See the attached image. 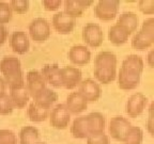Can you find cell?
Returning a JSON list of instances; mask_svg holds the SVG:
<instances>
[{"mask_svg":"<svg viewBox=\"0 0 154 144\" xmlns=\"http://www.w3.org/2000/svg\"><path fill=\"white\" fill-rule=\"evenodd\" d=\"M9 4L12 12L16 14H25L28 12L29 7H30V2L28 0H12Z\"/></svg>","mask_w":154,"mask_h":144,"instance_id":"obj_32","label":"cell"},{"mask_svg":"<svg viewBox=\"0 0 154 144\" xmlns=\"http://www.w3.org/2000/svg\"><path fill=\"white\" fill-rule=\"evenodd\" d=\"M82 70L74 66H65L60 68L61 84L66 90H73L79 86L82 81Z\"/></svg>","mask_w":154,"mask_h":144,"instance_id":"obj_8","label":"cell"},{"mask_svg":"<svg viewBox=\"0 0 154 144\" xmlns=\"http://www.w3.org/2000/svg\"><path fill=\"white\" fill-rule=\"evenodd\" d=\"M87 126H88V132L90 136L104 134L105 130V116L100 112H91L86 115Z\"/></svg>","mask_w":154,"mask_h":144,"instance_id":"obj_15","label":"cell"},{"mask_svg":"<svg viewBox=\"0 0 154 144\" xmlns=\"http://www.w3.org/2000/svg\"><path fill=\"white\" fill-rule=\"evenodd\" d=\"M7 91V84H5V80L1 76H0V95H2V94L5 93Z\"/></svg>","mask_w":154,"mask_h":144,"instance_id":"obj_42","label":"cell"},{"mask_svg":"<svg viewBox=\"0 0 154 144\" xmlns=\"http://www.w3.org/2000/svg\"><path fill=\"white\" fill-rule=\"evenodd\" d=\"M119 7L118 0H100L94 8V14L102 22H110L118 15Z\"/></svg>","mask_w":154,"mask_h":144,"instance_id":"obj_2","label":"cell"},{"mask_svg":"<svg viewBox=\"0 0 154 144\" xmlns=\"http://www.w3.org/2000/svg\"><path fill=\"white\" fill-rule=\"evenodd\" d=\"M141 75L137 72L121 67L118 73V86L124 91H131L136 89L140 83Z\"/></svg>","mask_w":154,"mask_h":144,"instance_id":"obj_9","label":"cell"},{"mask_svg":"<svg viewBox=\"0 0 154 144\" xmlns=\"http://www.w3.org/2000/svg\"><path fill=\"white\" fill-rule=\"evenodd\" d=\"M140 12L146 15L154 14V0H140L138 2Z\"/></svg>","mask_w":154,"mask_h":144,"instance_id":"obj_35","label":"cell"},{"mask_svg":"<svg viewBox=\"0 0 154 144\" xmlns=\"http://www.w3.org/2000/svg\"><path fill=\"white\" fill-rule=\"evenodd\" d=\"M153 108L154 105L151 104L149 108V118H148V122H147V129L149 131V134H151L152 137L154 136V121H153Z\"/></svg>","mask_w":154,"mask_h":144,"instance_id":"obj_39","label":"cell"},{"mask_svg":"<svg viewBox=\"0 0 154 144\" xmlns=\"http://www.w3.org/2000/svg\"><path fill=\"white\" fill-rule=\"evenodd\" d=\"M130 32L122 26L119 25H113L110 27L108 31V38L111 44L116 46H120L125 44L128 41V36H130Z\"/></svg>","mask_w":154,"mask_h":144,"instance_id":"obj_20","label":"cell"},{"mask_svg":"<svg viewBox=\"0 0 154 144\" xmlns=\"http://www.w3.org/2000/svg\"><path fill=\"white\" fill-rule=\"evenodd\" d=\"M94 77L100 83L108 84L112 82L117 77V72L116 68H94Z\"/></svg>","mask_w":154,"mask_h":144,"instance_id":"obj_29","label":"cell"},{"mask_svg":"<svg viewBox=\"0 0 154 144\" xmlns=\"http://www.w3.org/2000/svg\"><path fill=\"white\" fill-rule=\"evenodd\" d=\"M87 144H110V140L105 134H95L87 138Z\"/></svg>","mask_w":154,"mask_h":144,"instance_id":"obj_36","label":"cell"},{"mask_svg":"<svg viewBox=\"0 0 154 144\" xmlns=\"http://www.w3.org/2000/svg\"><path fill=\"white\" fill-rule=\"evenodd\" d=\"M148 104V98L142 93H134L130 96L126 101L125 111L130 118H137L146 109Z\"/></svg>","mask_w":154,"mask_h":144,"instance_id":"obj_11","label":"cell"},{"mask_svg":"<svg viewBox=\"0 0 154 144\" xmlns=\"http://www.w3.org/2000/svg\"><path fill=\"white\" fill-rule=\"evenodd\" d=\"M143 140V131L140 127L132 126L125 134L123 144H141Z\"/></svg>","mask_w":154,"mask_h":144,"instance_id":"obj_30","label":"cell"},{"mask_svg":"<svg viewBox=\"0 0 154 144\" xmlns=\"http://www.w3.org/2000/svg\"><path fill=\"white\" fill-rule=\"evenodd\" d=\"M0 144H17L14 132L9 129H0Z\"/></svg>","mask_w":154,"mask_h":144,"instance_id":"obj_34","label":"cell"},{"mask_svg":"<svg viewBox=\"0 0 154 144\" xmlns=\"http://www.w3.org/2000/svg\"><path fill=\"white\" fill-rule=\"evenodd\" d=\"M154 43V35L148 34L143 31H138L132 38V47L138 51L147 50L152 47Z\"/></svg>","mask_w":154,"mask_h":144,"instance_id":"obj_19","label":"cell"},{"mask_svg":"<svg viewBox=\"0 0 154 144\" xmlns=\"http://www.w3.org/2000/svg\"><path fill=\"white\" fill-rule=\"evenodd\" d=\"M121 67L134 70V72H137L138 74L141 75L142 72H143L144 63L141 57H139L137 55H130L123 60L122 66Z\"/></svg>","mask_w":154,"mask_h":144,"instance_id":"obj_28","label":"cell"},{"mask_svg":"<svg viewBox=\"0 0 154 144\" xmlns=\"http://www.w3.org/2000/svg\"><path fill=\"white\" fill-rule=\"evenodd\" d=\"M117 56L111 51H101L94 60V65L99 68H117Z\"/></svg>","mask_w":154,"mask_h":144,"instance_id":"obj_23","label":"cell"},{"mask_svg":"<svg viewBox=\"0 0 154 144\" xmlns=\"http://www.w3.org/2000/svg\"><path fill=\"white\" fill-rule=\"evenodd\" d=\"M53 27L59 34H70L76 26V19L66 13L58 12L53 17Z\"/></svg>","mask_w":154,"mask_h":144,"instance_id":"obj_10","label":"cell"},{"mask_svg":"<svg viewBox=\"0 0 154 144\" xmlns=\"http://www.w3.org/2000/svg\"><path fill=\"white\" fill-rule=\"evenodd\" d=\"M131 127L132 124L128 118H123L121 115H117L113 116L109 122V134L112 139L122 142Z\"/></svg>","mask_w":154,"mask_h":144,"instance_id":"obj_7","label":"cell"},{"mask_svg":"<svg viewBox=\"0 0 154 144\" xmlns=\"http://www.w3.org/2000/svg\"><path fill=\"white\" fill-rule=\"evenodd\" d=\"M41 75L45 80L46 84H51L54 88H61L60 67L58 64H46L41 70Z\"/></svg>","mask_w":154,"mask_h":144,"instance_id":"obj_18","label":"cell"},{"mask_svg":"<svg viewBox=\"0 0 154 144\" xmlns=\"http://www.w3.org/2000/svg\"><path fill=\"white\" fill-rule=\"evenodd\" d=\"M40 141V131L34 126H24L19 131V144H36Z\"/></svg>","mask_w":154,"mask_h":144,"instance_id":"obj_26","label":"cell"},{"mask_svg":"<svg viewBox=\"0 0 154 144\" xmlns=\"http://www.w3.org/2000/svg\"><path fill=\"white\" fill-rule=\"evenodd\" d=\"M71 121V113L66 109L65 105L58 104L49 112V122L56 129H65L67 128Z\"/></svg>","mask_w":154,"mask_h":144,"instance_id":"obj_4","label":"cell"},{"mask_svg":"<svg viewBox=\"0 0 154 144\" xmlns=\"http://www.w3.org/2000/svg\"><path fill=\"white\" fill-rule=\"evenodd\" d=\"M65 107L72 114H79L84 112L88 107V101L79 92H72L67 96L65 101Z\"/></svg>","mask_w":154,"mask_h":144,"instance_id":"obj_17","label":"cell"},{"mask_svg":"<svg viewBox=\"0 0 154 144\" xmlns=\"http://www.w3.org/2000/svg\"><path fill=\"white\" fill-rule=\"evenodd\" d=\"M117 25L122 26L130 32V34H132L137 30V27L139 25V18L134 12H124L119 16Z\"/></svg>","mask_w":154,"mask_h":144,"instance_id":"obj_24","label":"cell"},{"mask_svg":"<svg viewBox=\"0 0 154 144\" xmlns=\"http://www.w3.org/2000/svg\"><path fill=\"white\" fill-rule=\"evenodd\" d=\"M58 100V94L51 89L45 88L36 97L33 98V103L44 109H51V107Z\"/></svg>","mask_w":154,"mask_h":144,"instance_id":"obj_21","label":"cell"},{"mask_svg":"<svg viewBox=\"0 0 154 144\" xmlns=\"http://www.w3.org/2000/svg\"><path fill=\"white\" fill-rule=\"evenodd\" d=\"M8 38V30L3 25H0V46L5 43Z\"/></svg>","mask_w":154,"mask_h":144,"instance_id":"obj_40","label":"cell"},{"mask_svg":"<svg viewBox=\"0 0 154 144\" xmlns=\"http://www.w3.org/2000/svg\"><path fill=\"white\" fill-rule=\"evenodd\" d=\"M10 46L17 55H25L30 48V42L24 31H15L10 38Z\"/></svg>","mask_w":154,"mask_h":144,"instance_id":"obj_16","label":"cell"},{"mask_svg":"<svg viewBox=\"0 0 154 144\" xmlns=\"http://www.w3.org/2000/svg\"><path fill=\"white\" fill-rule=\"evenodd\" d=\"M0 72L3 75L2 78L10 90L25 86L24 73L18 58L14 56H7L3 58L0 61Z\"/></svg>","mask_w":154,"mask_h":144,"instance_id":"obj_1","label":"cell"},{"mask_svg":"<svg viewBox=\"0 0 154 144\" xmlns=\"http://www.w3.org/2000/svg\"><path fill=\"white\" fill-rule=\"evenodd\" d=\"M13 12L10 4L5 1H0V25H3L9 22L13 16Z\"/></svg>","mask_w":154,"mask_h":144,"instance_id":"obj_33","label":"cell"},{"mask_svg":"<svg viewBox=\"0 0 154 144\" xmlns=\"http://www.w3.org/2000/svg\"><path fill=\"white\" fill-rule=\"evenodd\" d=\"M140 30L148 34H153L154 35V19L153 18L146 19L143 22V24H142Z\"/></svg>","mask_w":154,"mask_h":144,"instance_id":"obj_38","label":"cell"},{"mask_svg":"<svg viewBox=\"0 0 154 144\" xmlns=\"http://www.w3.org/2000/svg\"><path fill=\"white\" fill-rule=\"evenodd\" d=\"M29 34L36 43H43L51 36V25L45 18L33 19L29 25Z\"/></svg>","mask_w":154,"mask_h":144,"instance_id":"obj_3","label":"cell"},{"mask_svg":"<svg viewBox=\"0 0 154 144\" xmlns=\"http://www.w3.org/2000/svg\"><path fill=\"white\" fill-rule=\"evenodd\" d=\"M14 110V106L7 93L0 95V115H9Z\"/></svg>","mask_w":154,"mask_h":144,"instance_id":"obj_31","label":"cell"},{"mask_svg":"<svg viewBox=\"0 0 154 144\" xmlns=\"http://www.w3.org/2000/svg\"><path fill=\"white\" fill-rule=\"evenodd\" d=\"M82 38L88 46L92 48H97L103 44V30L99 25L94 24V22H89L82 29Z\"/></svg>","mask_w":154,"mask_h":144,"instance_id":"obj_5","label":"cell"},{"mask_svg":"<svg viewBox=\"0 0 154 144\" xmlns=\"http://www.w3.org/2000/svg\"><path fill=\"white\" fill-rule=\"evenodd\" d=\"M147 62H148V64H149V66L151 67V68H153L154 67V51L152 50V49L149 51V53H148Z\"/></svg>","mask_w":154,"mask_h":144,"instance_id":"obj_41","label":"cell"},{"mask_svg":"<svg viewBox=\"0 0 154 144\" xmlns=\"http://www.w3.org/2000/svg\"><path fill=\"white\" fill-rule=\"evenodd\" d=\"M69 60L75 65L82 66L86 65L91 60V52L88 49V47L84 45H74L71 47L67 53Z\"/></svg>","mask_w":154,"mask_h":144,"instance_id":"obj_14","label":"cell"},{"mask_svg":"<svg viewBox=\"0 0 154 144\" xmlns=\"http://www.w3.org/2000/svg\"><path fill=\"white\" fill-rule=\"evenodd\" d=\"M36 144H46V143H42V142H38V143H36Z\"/></svg>","mask_w":154,"mask_h":144,"instance_id":"obj_43","label":"cell"},{"mask_svg":"<svg viewBox=\"0 0 154 144\" xmlns=\"http://www.w3.org/2000/svg\"><path fill=\"white\" fill-rule=\"evenodd\" d=\"M78 92L84 96L88 103H94L99 100L102 95L101 86L95 80L90 79V78L80 81Z\"/></svg>","mask_w":154,"mask_h":144,"instance_id":"obj_12","label":"cell"},{"mask_svg":"<svg viewBox=\"0 0 154 144\" xmlns=\"http://www.w3.org/2000/svg\"><path fill=\"white\" fill-rule=\"evenodd\" d=\"M27 115H28L29 120L34 123H41L44 122L46 118L49 116V109H44L38 107V105L32 101L28 106L27 109Z\"/></svg>","mask_w":154,"mask_h":144,"instance_id":"obj_27","label":"cell"},{"mask_svg":"<svg viewBox=\"0 0 154 144\" xmlns=\"http://www.w3.org/2000/svg\"><path fill=\"white\" fill-rule=\"evenodd\" d=\"M62 4L61 0H43L42 5L46 11H57Z\"/></svg>","mask_w":154,"mask_h":144,"instance_id":"obj_37","label":"cell"},{"mask_svg":"<svg viewBox=\"0 0 154 144\" xmlns=\"http://www.w3.org/2000/svg\"><path fill=\"white\" fill-rule=\"evenodd\" d=\"M62 3L63 7H64L63 12L76 19L77 17H80L84 15L85 11L93 4V1L92 0H87V1H82V0H65Z\"/></svg>","mask_w":154,"mask_h":144,"instance_id":"obj_13","label":"cell"},{"mask_svg":"<svg viewBox=\"0 0 154 144\" xmlns=\"http://www.w3.org/2000/svg\"><path fill=\"white\" fill-rule=\"evenodd\" d=\"M10 98L12 101L14 108L17 109H23L26 107V105L28 104L29 98V93L27 91L26 86H22V88H17V89H12L10 90Z\"/></svg>","mask_w":154,"mask_h":144,"instance_id":"obj_22","label":"cell"},{"mask_svg":"<svg viewBox=\"0 0 154 144\" xmlns=\"http://www.w3.org/2000/svg\"><path fill=\"white\" fill-rule=\"evenodd\" d=\"M25 86H26L27 91H28L29 96H31L32 98H34L46 88V82L43 77H42L41 73L38 70H32L27 73Z\"/></svg>","mask_w":154,"mask_h":144,"instance_id":"obj_6","label":"cell"},{"mask_svg":"<svg viewBox=\"0 0 154 144\" xmlns=\"http://www.w3.org/2000/svg\"><path fill=\"white\" fill-rule=\"evenodd\" d=\"M71 134L76 139H87L89 137L86 115H80L75 118L71 126Z\"/></svg>","mask_w":154,"mask_h":144,"instance_id":"obj_25","label":"cell"}]
</instances>
